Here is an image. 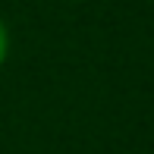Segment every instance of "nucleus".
<instances>
[{"mask_svg": "<svg viewBox=\"0 0 154 154\" xmlns=\"http://www.w3.org/2000/svg\"><path fill=\"white\" fill-rule=\"evenodd\" d=\"M6 57H10V29H6V22L0 19V66L6 63Z\"/></svg>", "mask_w": 154, "mask_h": 154, "instance_id": "obj_1", "label": "nucleus"}]
</instances>
